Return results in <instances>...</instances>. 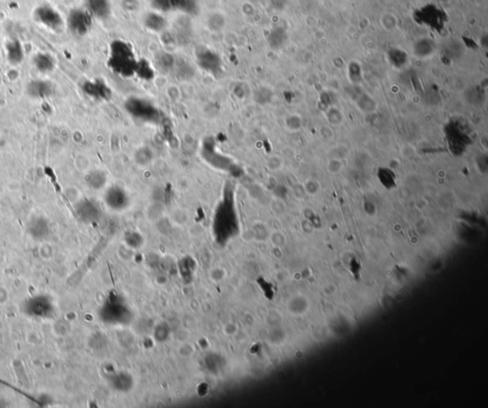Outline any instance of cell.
Masks as SVG:
<instances>
[{
    "label": "cell",
    "mask_w": 488,
    "mask_h": 408,
    "mask_svg": "<svg viewBox=\"0 0 488 408\" xmlns=\"http://www.w3.org/2000/svg\"><path fill=\"white\" fill-rule=\"evenodd\" d=\"M68 23L73 32L77 34H85L92 25V14L89 11H72L69 15Z\"/></svg>",
    "instance_id": "277c9868"
},
{
    "label": "cell",
    "mask_w": 488,
    "mask_h": 408,
    "mask_svg": "<svg viewBox=\"0 0 488 408\" xmlns=\"http://www.w3.org/2000/svg\"><path fill=\"white\" fill-rule=\"evenodd\" d=\"M49 230H50V227H49L48 221L44 217L37 216V217L33 218L29 222L28 231H29L30 235L34 239L42 240L44 238H46V236H48V234H49Z\"/></svg>",
    "instance_id": "8992f818"
},
{
    "label": "cell",
    "mask_w": 488,
    "mask_h": 408,
    "mask_svg": "<svg viewBox=\"0 0 488 408\" xmlns=\"http://www.w3.org/2000/svg\"><path fill=\"white\" fill-rule=\"evenodd\" d=\"M22 313L35 320H48L55 314L53 298L47 294H35L24 299L20 304Z\"/></svg>",
    "instance_id": "6da1fadb"
},
{
    "label": "cell",
    "mask_w": 488,
    "mask_h": 408,
    "mask_svg": "<svg viewBox=\"0 0 488 408\" xmlns=\"http://www.w3.org/2000/svg\"><path fill=\"white\" fill-rule=\"evenodd\" d=\"M153 5L155 8L161 11H168L172 10L170 0H152Z\"/></svg>",
    "instance_id": "7c38bea8"
},
{
    "label": "cell",
    "mask_w": 488,
    "mask_h": 408,
    "mask_svg": "<svg viewBox=\"0 0 488 408\" xmlns=\"http://www.w3.org/2000/svg\"><path fill=\"white\" fill-rule=\"evenodd\" d=\"M9 300V292L3 287H0V305H4Z\"/></svg>",
    "instance_id": "5bb4252c"
},
{
    "label": "cell",
    "mask_w": 488,
    "mask_h": 408,
    "mask_svg": "<svg viewBox=\"0 0 488 408\" xmlns=\"http://www.w3.org/2000/svg\"><path fill=\"white\" fill-rule=\"evenodd\" d=\"M445 136L449 146V149L456 155H461L472 143L471 135L469 134L467 127L463 123L452 122L445 127Z\"/></svg>",
    "instance_id": "7a4b0ae2"
},
{
    "label": "cell",
    "mask_w": 488,
    "mask_h": 408,
    "mask_svg": "<svg viewBox=\"0 0 488 408\" xmlns=\"http://www.w3.org/2000/svg\"><path fill=\"white\" fill-rule=\"evenodd\" d=\"M74 166L78 172H87L90 171L91 168V160L85 154H78L76 155L75 160H74Z\"/></svg>",
    "instance_id": "30bf717a"
},
{
    "label": "cell",
    "mask_w": 488,
    "mask_h": 408,
    "mask_svg": "<svg viewBox=\"0 0 488 408\" xmlns=\"http://www.w3.org/2000/svg\"><path fill=\"white\" fill-rule=\"evenodd\" d=\"M144 25L151 31L160 32L165 27V19L157 12H150L144 19Z\"/></svg>",
    "instance_id": "9c48e42d"
},
{
    "label": "cell",
    "mask_w": 488,
    "mask_h": 408,
    "mask_svg": "<svg viewBox=\"0 0 488 408\" xmlns=\"http://www.w3.org/2000/svg\"><path fill=\"white\" fill-rule=\"evenodd\" d=\"M64 193L66 194V197L68 198V200H70L71 202H75V203H77L79 201V193L78 191L76 190V188L74 187H68L66 188Z\"/></svg>",
    "instance_id": "8fae6325"
},
{
    "label": "cell",
    "mask_w": 488,
    "mask_h": 408,
    "mask_svg": "<svg viewBox=\"0 0 488 408\" xmlns=\"http://www.w3.org/2000/svg\"><path fill=\"white\" fill-rule=\"evenodd\" d=\"M0 407H6V403L2 399H0Z\"/></svg>",
    "instance_id": "9a60e30c"
},
{
    "label": "cell",
    "mask_w": 488,
    "mask_h": 408,
    "mask_svg": "<svg viewBox=\"0 0 488 408\" xmlns=\"http://www.w3.org/2000/svg\"><path fill=\"white\" fill-rule=\"evenodd\" d=\"M378 178L380 184L387 190H392L397 187L396 174L390 169L380 168L378 171Z\"/></svg>",
    "instance_id": "ba28073f"
},
{
    "label": "cell",
    "mask_w": 488,
    "mask_h": 408,
    "mask_svg": "<svg viewBox=\"0 0 488 408\" xmlns=\"http://www.w3.org/2000/svg\"><path fill=\"white\" fill-rule=\"evenodd\" d=\"M35 16L37 20L42 23L46 27L54 30L57 29L60 26V24H62L60 15L54 11L53 8H49L47 6L37 8Z\"/></svg>",
    "instance_id": "5b68a950"
},
{
    "label": "cell",
    "mask_w": 488,
    "mask_h": 408,
    "mask_svg": "<svg viewBox=\"0 0 488 408\" xmlns=\"http://www.w3.org/2000/svg\"><path fill=\"white\" fill-rule=\"evenodd\" d=\"M211 277L212 279L215 280V281H221L225 277V271L220 268H217V269L212 270V273H211Z\"/></svg>",
    "instance_id": "4fadbf2b"
},
{
    "label": "cell",
    "mask_w": 488,
    "mask_h": 408,
    "mask_svg": "<svg viewBox=\"0 0 488 408\" xmlns=\"http://www.w3.org/2000/svg\"><path fill=\"white\" fill-rule=\"evenodd\" d=\"M134 51L129 44L122 40H117L111 47V63L116 71L120 74H128L134 70Z\"/></svg>",
    "instance_id": "3957f363"
},
{
    "label": "cell",
    "mask_w": 488,
    "mask_h": 408,
    "mask_svg": "<svg viewBox=\"0 0 488 408\" xmlns=\"http://www.w3.org/2000/svg\"><path fill=\"white\" fill-rule=\"evenodd\" d=\"M87 8L92 15L98 18H106L111 13L110 0H87Z\"/></svg>",
    "instance_id": "52a82bcc"
}]
</instances>
